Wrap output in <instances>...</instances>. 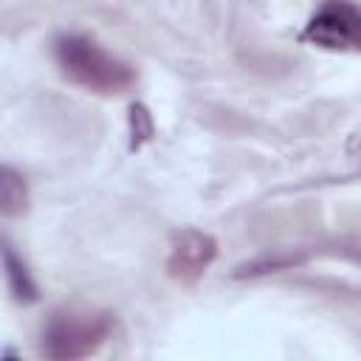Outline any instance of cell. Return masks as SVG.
I'll use <instances>...</instances> for the list:
<instances>
[{"label":"cell","mask_w":361,"mask_h":361,"mask_svg":"<svg viewBox=\"0 0 361 361\" xmlns=\"http://www.w3.org/2000/svg\"><path fill=\"white\" fill-rule=\"evenodd\" d=\"M54 56L71 82L93 93H124L135 82V73L127 62H121L99 42L82 34L59 37L54 45Z\"/></svg>","instance_id":"obj_1"},{"label":"cell","mask_w":361,"mask_h":361,"mask_svg":"<svg viewBox=\"0 0 361 361\" xmlns=\"http://www.w3.org/2000/svg\"><path fill=\"white\" fill-rule=\"evenodd\" d=\"M110 327L113 319L107 313H90V310L54 313L42 330V353L56 361L85 358L104 344Z\"/></svg>","instance_id":"obj_2"},{"label":"cell","mask_w":361,"mask_h":361,"mask_svg":"<svg viewBox=\"0 0 361 361\" xmlns=\"http://www.w3.org/2000/svg\"><path fill=\"white\" fill-rule=\"evenodd\" d=\"M305 39L327 51H361V8L350 0H327L310 17Z\"/></svg>","instance_id":"obj_3"},{"label":"cell","mask_w":361,"mask_h":361,"mask_svg":"<svg viewBox=\"0 0 361 361\" xmlns=\"http://www.w3.org/2000/svg\"><path fill=\"white\" fill-rule=\"evenodd\" d=\"M214 257H217V243L212 234L197 231V228H183L172 240L166 271H169V276H175L180 282H192L212 265Z\"/></svg>","instance_id":"obj_4"},{"label":"cell","mask_w":361,"mask_h":361,"mask_svg":"<svg viewBox=\"0 0 361 361\" xmlns=\"http://www.w3.org/2000/svg\"><path fill=\"white\" fill-rule=\"evenodd\" d=\"M3 265H6V282H8L11 296L17 302H23V305L37 302V285H34L28 268L23 265V259H17V254H14V248L8 243L3 245Z\"/></svg>","instance_id":"obj_5"},{"label":"cell","mask_w":361,"mask_h":361,"mask_svg":"<svg viewBox=\"0 0 361 361\" xmlns=\"http://www.w3.org/2000/svg\"><path fill=\"white\" fill-rule=\"evenodd\" d=\"M25 206H28V189H25L23 175H17L11 166H3L0 169V209H3V214L17 217L25 212Z\"/></svg>","instance_id":"obj_6"},{"label":"cell","mask_w":361,"mask_h":361,"mask_svg":"<svg viewBox=\"0 0 361 361\" xmlns=\"http://www.w3.org/2000/svg\"><path fill=\"white\" fill-rule=\"evenodd\" d=\"M130 124H133V149L141 147V141H147L152 135V121H149V113L144 104H133L130 107Z\"/></svg>","instance_id":"obj_7"},{"label":"cell","mask_w":361,"mask_h":361,"mask_svg":"<svg viewBox=\"0 0 361 361\" xmlns=\"http://www.w3.org/2000/svg\"><path fill=\"white\" fill-rule=\"evenodd\" d=\"M347 158L361 169V133L350 138V144H347Z\"/></svg>","instance_id":"obj_8"}]
</instances>
